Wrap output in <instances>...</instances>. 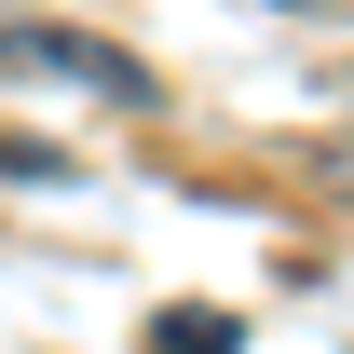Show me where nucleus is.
Segmentation results:
<instances>
[{
	"label": "nucleus",
	"instance_id": "obj_1",
	"mask_svg": "<svg viewBox=\"0 0 354 354\" xmlns=\"http://www.w3.org/2000/svg\"><path fill=\"white\" fill-rule=\"evenodd\" d=\"M0 55L14 68H68V82L123 95V109H150V68H136L123 41H82V28H41V14H0Z\"/></svg>",
	"mask_w": 354,
	"mask_h": 354
},
{
	"label": "nucleus",
	"instance_id": "obj_2",
	"mask_svg": "<svg viewBox=\"0 0 354 354\" xmlns=\"http://www.w3.org/2000/svg\"><path fill=\"white\" fill-rule=\"evenodd\" d=\"M150 354H232V327L218 313H177V327H150Z\"/></svg>",
	"mask_w": 354,
	"mask_h": 354
}]
</instances>
